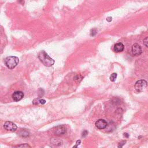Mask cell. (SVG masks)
I'll return each mask as SVG.
<instances>
[{
  "label": "cell",
  "instance_id": "3",
  "mask_svg": "<svg viewBox=\"0 0 148 148\" xmlns=\"http://www.w3.org/2000/svg\"><path fill=\"white\" fill-rule=\"evenodd\" d=\"M147 86V83L145 80H138L135 84V89L137 92H143L146 88Z\"/></svg>",
  "mask_w": 148,
  "mask_h": 148
},
{
  "label": "cell",
  "instance_id": "10",
  "mask_svg": "<svg viewBox=\"0 0 148 148\" xmlns=\"http://www.w3.org/2000/svg\"><path fill=\"white\" fill-rule=\"evenodd\" d=\"M35 100L36 101V102H33V104L34 105H38L39 104H40L42 105L45 104L46 103V101L44 100V99H42V98H36Z\"/></svg>",
  "mask_w": 148,
  "mask_h": 148
},
{
  "label": "cell",
  "instance_id": "2",
  "mask_svg": "<svg viewBox=\"0 0 148 148\" xmlns=\"http://www.w3.org/2000/svg\"><path fill=\"white\" fill-rule=\"evenodd\" d=\"M19 62V58L15 56L8 57L5 59V64L8 68L12 70L15 68Z\"/></svg>",
  "mask_w": 148,
  "mask_h": 148
},
{
  "label": "cell",
  "instance_id": "7",
  "mask_svg": "<svg viewBox=\"0 0 148 148\" xmlns=\"http://www.w3.org/2000/svg\"><path fill=\"white\" fill-rule=\"evenodd\" d=\"M107 122L104 119H99L96 122V126L100 130H103L105 129L107 126Z\"/></svg>",
  "mask_w": 148,
  "mask_h": 148
},
{
  "label": "cell",
  "instance_id": "4",
  "mask_svg": "<svg viewBox=\"0 0 148 148\" xmlns=\"http://www.w3.org/2000/svg\"><path fill=\"white\" fill-rule=\"evenodd\" d=\"M4 127L7 130L12 131V132L15 131L17 129V125L11 121H6L4 125Z\"/></svg>",
  "mask_w": 148,
  "mask_h": 148
},
{
  "label": "cell",
  "instance_id": "11",
  "mask_svg": "<svg viewBox=\"0 0 148 148\" xmlns=\"http://www.w3.org/2000/svg\"><path fill=\"white\" fill-rule=\"evenodd\" d=\"M117 75L116 73H113L110 76L111 81H112V82H115V80H116L117 78Z\"/></svg>",
  "mask_w": 148,
  "mask_h": 148
},
{
  "label": "cell",
  "instance_id": "17",
  "mask_svg": "<svg viewBox=\"0 0 148 148\" xmlns=\"http://www.w3.org/2000/svg\"><path fill=\"white\" fill-rule=\"evenodd\" d=\"M80 142H81V141L80 140H78L76 141V145L75 146H74V147H78V145H79L80 144Z\"/></svg>",
  "mask_w": 148,
  "mask_h": 148
},
{
  "label": "cell",
  "instance_id": "1",
  "mask_svg": "<svg viewBox=\"0 0 148 148\" xmlns=\"http://www.w3.org/2000/svg\"><path fill=\"white\" fill-rule=\"evenodd\" d=\"M39 60L46 67H51L54 64V60L50 57L49 56L45 51H41L38 54Z\"/></svg>",
  "mask_w": 148,
  "mask_h": 148
},
{
  "label": "cell",
  "instance_id": "14",
  "mask_svg": "<svg viewBox=\"0 0 148 148\" xmlns=\"http://www.w3.org/2000/svg\"><path fill=\"white\" fill-rule=\"evenodd\" d=\"M143 43L145 46H146L147 48H148V37L145 38V39H143Z\"/></svg>",
  "mask_w": 148,
  "mask_h": 148
},
{
  "label": "cell",
  "instance_id": "9",
  "mask_svg": "<svg viewBox=\"0 0 148 148\" xmlns=\"http://www.w3.org/2000/svg\"><path fill=\"white\" fill-rule=\"evenodd\" d=\"M124 49V45L122 43H117L114 46V51L116 53L121 52Z\"/></svg>",
  "mask_w": 148,
  "mask_h": 148
},
{
  "label": "cell",
  "instance_id": "6",
  "mask_svg": "<svg viewBox=\"0 0 148 148\" xmlns=\"http://www.w3.org/2000/svg\"><path fill=\"white\" fill-rule=\"evenodd\" d=\"M12 99L15 102H18L24 97V93L20 91H16L14 92L12 96Z\"/></svg>",
  "mask_w": 148,
  "mask_h": 148
},
{
  "label": "cell",
  "instance_id": "5",
  "mask_svg": "<svg viewBox=\"0 0 148 148\" xmlns=\"http://www.w3.org/2000/svg\"><path fill=\"white\" fill-rule=\"evenodd\" d=\"M131 52H132L133 55L134 56L141 55L142 52L141 46L137 44H135L133 45L132 46V49H131Z\"/></svg>",
  "mask_w": 148,
  "mask_h": 148
},
{
  "label": "cell",
  "instance_id": "19",
  "mask_svg": "<svg viewBox=\"0 0 148 148\" xmlns=\"http://www.w3.org/2000/svg\"><path fill=\"white\" fill-rule=\"evenodd\" d=\"M112 18L111 17H109L107 18V21H108V22H110L112 21Z\"/></svg>",
  "mask_w": 148,
  "mask_h": 148
},
{
  "label": "cell",
  "instance_id": "20",
  "mask_svg": "<svg viewBox=\"0 0 148 148\" xmlns=\"http://www.w3.org/2000/svg\"><path fill=\"white\" fill-rule=\"evenodd\" d=\"M124 137H126L127 138H128L129 137V134L127 133H124Z\"/></svg>",
  "mask_w": 148,
  "mask_h": 148
},
{
  "label": "cell",
  "instance_id": "13",
  "mask_svg": "<svg viewBox=\"0 0 148 148\" xmlns=\"http://www.w3.org/2000/svg\"><path fill=\"white\" fill-rule=\"evenodd\" d=\"M16 147H31V146L27 144V143H25V144H22V145H17L16 146Z\"/></svg>",
  "mask_w": 148,
  "mask_h": 148
},
{
  "label": "cell",
  "instance_id": "16",
  "mask_svg": "<svg viewBox=\"0 0 148 148\" xmlns=\"http://www.w3.org/2000/svg\"><path fill=\"white\" fill-rule=\"evenodd\" d=\"M97 34V31L96 29H93L92 30V31H91V33H90V35L92 36H94L96 34Z\"/></svg>",
  "mask_w": 148,
  "mask_h": 148
},
{
  "label": "cell",
  "instance_id": "15",
  "mask_svg": "<svg viewBox=\"0 0 148 148\" xmlns=\"http://www.w3.org/2000/svg\"><path fill=\"white\" fill-rule=\"evenodd\" d=\"M125 142H126V141H122L121 142H120L119 143V145H118V147H121L123 145L125 144Z\"/></svg>",
  "mask_w": 148,
  "mask_h": 148
},
{
  "label": "cell",
  "instance_id": "8",
  "mask_svg": "<svg viewBox=\"0 0 148 148\" xmlns=\"http://www.w3.org/2000/svg\"><path fill=\"white\" fill-rule=\"evenodd\" d=\"M66 132V127H65L64 125H61V126L56 127L54 134L57 135H60L64 134Z\"/></svg>",
  "mask_w": 148,
  "mask_h": 148
},
{
  "label": "cell",
  "instance_id": "18",
  "mask_svg": "<svg viewBox=\"0 0 148 148\" xmlns=\"http://www.w3.org/2000/svg\"><path fill=\"white\" fill-rule=\"evenodd\" d=\"M87 134H88V132L87 131H84L83 133V134H82V136L83 137H85L86 135H87Z\"/></svg>",
  "mask_w": 148,
  "mask_h": 148
},
{
  "label": "cell",
  "instance_id": "12",
  "mask_svg": "<svg viewBox=\"0 0 148 148\" xmlns=\"http://www.w3.org/2000/svg\"><path fill=\"white\" fill-rule=\"evenodd\" d=\"M75 80L78 81V82H80V81L82 79V76L80 75H76L75 76Z\"/></svg>",
  "mask_w": 148,
  "mask_h": 148
}]
</instances>
